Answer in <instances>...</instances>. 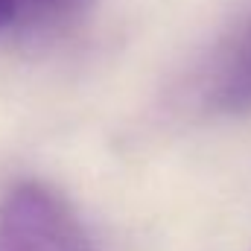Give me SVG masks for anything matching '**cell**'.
Wrapping results in <instances>:
<instances>
[{"mask_svg": "<svg viewBox=\"0 0 251 251\" xmlns=\"http://www.w3.org/2000/svg\"><path fill=\"white\" fill-rule=\"evenodd\" d=\"M91 0H15V26L26 35H53L70 26Z\"/></svg>", "mask_w": 251, "mask_h": 251, "instance_id": "cell-3", "label": "cell"}, {"mask_svg": "<svg viewBox=\"0 0 251 251\" xmlns=\"http://www.w3.org/2000/svg\"><path fill=\"white\" fill-rule=\"evenodd\" d=\"M15 24V0H0V29Z\"/></svg>", "mask_w": 251, "mask_h": 251, "instance_id": "cell-4", "label": "cell"}, {"mask_svg": "<svg viewBox=\"0 0 251 251\" xmlns=\"http://www.w3.org/2000/svg\"><path fill=\"white\" fill-rule=\"evenodd\" d=\"M207 102L219 114H251V15L222 53L207 82Z\"/></svg>", "mask_w": 251, "mask_h": 251, "instance_id": "cell-2", "label": "cell"}, {"mask_svg": "<svg viewBox=\"0 0 251 251\" xmlns=\"http://www.w3.org/2000/svg\"><path fill=\"white\" fill-rule=\"evenodd\" d=\"M0 251H91V243L64 196L18 181L0 199Z\"/></svg>", "mask_w": 251, "mask_h": 251, "instance_id": "cell-1", "label": "cell"}]
</instances>
